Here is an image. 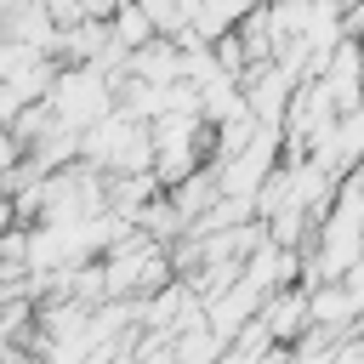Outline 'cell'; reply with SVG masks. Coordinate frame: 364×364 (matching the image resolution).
I'll use <instances>...</instances> for the list:
<instances>
[{
	"instance_id": "cell-1",
	"label": "cell",
	"mask_w": 364,
	"mask_h": 364,
	"mask_svg": "<svg viewBox=\"0 0 364 364\" xmlns=\"http://www.w3.org/2000/svg\"><path fill=\"white\" fill-rule=\"evenodd\" d=\"M353 307H358V296H353V290H318V296H313V313H318L324 324H347V313H353Z\"/></svg>"
}]
</instances>
